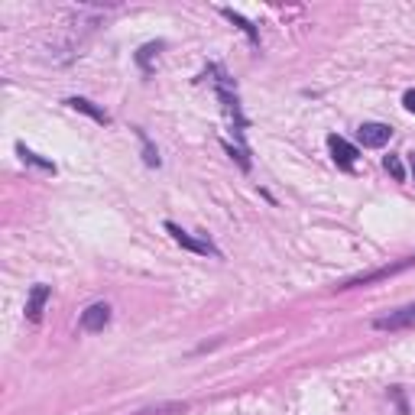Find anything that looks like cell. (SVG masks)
<instances>
[{"label": "cell", "mask_w": 415, "mask_h": 415, "mask_svg": "<svg viewBox=\"0 0 415 415\" xmlns=\"http://www.w3.org/2000/svg\"><path fill=\"white\" fill-rule=\"evenodd\" d=\"M207 75H215V91H217V101L224 107V117L231 120V130L237 136V150L247 152L243 146V130H247V120H243V107H240V97H237V88H234L231 75L224 72L221 65H207Z\"/></svg>", "instance_id": "obj_1"}, {"label": "cell", "mask_w": 415, "mask_h": 415, "mask_svg": "<svg viewBox=\"0 0 415 415\" xmlns=\"http://www.w3.org/2000/svg\"><path fill=\"white\" fill-rule=\"evenodd\" d=\"M412 266H415V256H402V260H396V263H390V266H380V270H373V272H360V276H354V279L341 282V286H337V289L373 286V282H380V279H392V276H399V272L412 270Z\"/></svg>", "instance_id": "obj_2"}, {"label": "cell", "mask_w": 415, "mask_h": 415, "mask_svg": "<svg viewBox=\"0 0 415 415\" xmlns=\"http://www.w3.org/2000/svg\"><path fill=\"white\" fill-rule=\"evenodd\" d=\"M166 231L172 234V240H176L179 247L182 250H188V253H198V256H221V250L211 243V240H198V237H192L188 231H182L176 221H166Z\"/></svg>", "instance_id": "obj_3"}, {"label": "cell", "mask_w": 415, "mask_h": 415, "mask_svg": "<svg viewBox=\"0 0 415 415\" xmlns=\"http://www.w3.org/2000/svg\"><path fill=\"white\" fill-rule=\"evenodd\" d=\"M327 150H331V160H335V166L344 169V172H351V169L357 166L360 150H357L354 143H347L344 136H337V133L327 136Z\"/></svg>", "instance_id": "obj_4"}, {"label": "cell", "mask_w": 415, "mask_h": 415, "mask_svg": "<svg viewBox=\"0 0 415 415\" xmlns=\"http://www.w3.org/2000/svg\"><path fill=\"white\" fill-rule=\"evenodd\" d=\"M376 331H406V327H415V302L402 305V308L390 311V315H380L373 321Z\"/></svg>", "instance_id": "obj_5"}, {"label": "cell", "mask_w": 415, "mask_h": 415, "mask_svg": "<svg viewBox=\"0 0 415 415\" xmlns=\"http://www.w3.org/2000/svg\"><path fill=\"white\" fill-rule=\"evenodd\" d=\"M81 331H88V335H97V331H104V327L111 325V305L107 302H95L88 305V308L81 311Z\"/></svg>", "instance_id": "obj_6"}, {"label": "cell", "mask_w": 415, "mask_h": 415, "mask_svg": "<svg viewBox=\"0 0 415 415\" xmlns=\"http://www.w3.org/2000/svg\"><path fill=\"white\" fill-rule=\"evenodd\" d=\"M357 136H360V143L367 146V150H380V146L390 143L392 127L390 124H376V120H370V124H360Z\"/></svg>", "instance_id": "obj_7"}, {"label": "cell", "mask_w": 415, "mask_h": 415, "mask_svg": "<svg viewBox=\"0 0 415 415\" xmlns=\"http://www.w3.org/2000/svg\"><path fill=\"white\" fill-rule=\"evenodd\" d=\"M49 296H52V289L42 286V282L30 289V299H26V318H30L32 325H40V321H42V308H46Z\"/></svg>", "instance_id": "obj_8"}, {"label": "cell", "mask_w": 415, "mask_h": 415, "mask_svg": "<svg viewBox=\"0 0 415 415\" xmlns=\"http://www.w3.org/2000/svg\"><path fill=\"white\" fill-rule=\"evenodd\" d=\"M68 107H72V111H78V114H88L91 120H97V124H104V127H107V124H111V114L107 111H101V107H97L95 101H88V97H68Z\"/></svg>", "instance_id": "obj_9"}, {"label": "cell", "mask_w": 415, "mask_h": 415, "mask_svg": "<svg viewBox=\"0 0 415 415\" xmlns=\"http://www.w3.org/2000/svg\"><path fill=\"white\" fill-rule=\"evenodd\" d=\"M16 152H20V160H23L26 166H36V169H42V172H56V162H49V160H42V156H36V152L26 150L23 143H16Z\"/></svg>", "instance_id": "obj_10"}, {"label": "cell", "mask_w": 415, "mask_h": 415, "mask_svg": "<svg viewBox=\"0 0 415 415\" xmlns=\"http://www.w3.org/2000/svg\"><path fill=\"white\" fill-rule=\"evenodd\" d=\"M221 13H224V16H227V20H231V23H237V26H240V30L247 32V36H250V42H253V46H256V42H260V32H256V26H253V23H250L247 16H240V13H237V10H231V7H224V10H221Z\"/></svg>", "instance_id": "obj_11"}, {"label": "cell", "mask_w": 415, "mask_h": 415, "mask_svg": "<svg viewBox=\"0 0 415 415\" xmlns=\"http://www.w3.org/2000/svg\"><path fill=\"white\" fill-rule=\"evenodd\" d=\"M162 42H150V46H143L140 52H136V65L143 68V75H152V59L160 56Z\"/></svg>", "instance_id": "obj_12"}, {"label": "cell", "mask_w": 415, "mask_h": 415, "mask_svg": "<svg viewBox=\"0 0 415 415\" xmlns=\"http://www.w3.org/2000/svg\"><path fill=\"white\" fill-rule=\"evenodd\" d=\"M133 133H136V140L143 143V162H146L150 169H156V166H160V152H156V146L150 143V136H146V130L133 127Z\"/></svg>", "instance_id": "obj_13"}, {"label": "cell", "mask_w": 415, "mask_h": 415, "mask_svg": "<svg viewBox=\"0 0 415 415\" xmlns=\"http://www.w3.org/2000/svg\"><path fill=\"white\" fill-rule=\"evenodd\" d=\"M383 166H386V172H392V179H396V182H406V169H402L399 156H386Z\"/></svg>", "instance_id": "obj_14"}, {"label": "cell", "mask_w": 415, "mask_h": 415, "mask_svg": "<svg viewBox=\"0 0 415 415\" xmlns=\"http://www.w3.org/2000/svg\"><path fill=\"white\" fill-rule=\"evenodd\" d=\"M392 402H396V409H399V415H409V406H406V396H402V386H392L390 390Z\"/></svg>", "instance_id": "obj_15"}, {"label": "cell", "mask_w": 415, "mask_h": 415, "mask_svg": "<svg viewBox=\"0 0 415 415\" xmlns=\"http://www.w3.org/2000/svg\"><path fill=\"white\" fill-rule=\"evenodd\" d=\"M402 104H406V111L415 114V88H409L406 95H402Z\"/></svg>", "instance_id": "obj_16"}, {"label": "cell", "mask_w": 415, "mask_h": 415, "mask_svg": "<svg viewBox=\"0 0 415 415\" xmlns=\"http://www.w3.org/2000/svg\"><path fill=\"white\" fill-rule=\"evenodd\" d=\"M409 162H412V176H415V152H412V156H409Z\"/></svg>", "instance_id": "obj_17"}]
</instances>
